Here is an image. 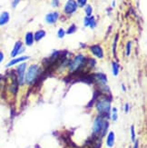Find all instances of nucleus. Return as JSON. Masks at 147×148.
I'll return each mask as SVG.
<instances>
[{
  "label": "nucleus",
  "instance_id": "obj_29",
  "mask_svg": "<svg viewBox=\"0 0 147 148\" xmlns=\"http://www.w3.org/2000/svg\"><path fill=\"white\" fill-rule=\"evenodd\" d=\"M3 60H4V54L2 52H0V64L2 63Z\"/></svg>",
  "mask_w": 147,
  "mask_h": 148
},
{
  "label": "nucleus",
  "instance_id": "obj_30",
  "mask_svg": "<svg viewBox=\"0 0 147 148\" xmlns=\"http://www.w3.org/2000/svg\"><path fill=\"white\" fill-rule=\"evenodd\" d=\"M139 147V142L138 140H135V146H133V148H138Z\"/></svg>",
  "mask_w": 147,
  "mask_h": 148
},
{
  "label": "nucleus",
  "instance_id": "obj_20",
  "mask_svg": "<svg viewBox=\"0 0 147 148\" xmlns=\"http://www.w3.org/2000/svg\"><path fill=\"white\" fill-rule=\"evenodd\" d=\"M85 12L86 14V16H91L93 14V8L90 5H86L85 8Z\"/></svg>",
  "mask_w": 147,
  "mask_h": 148
},
{
  "label": "nucleus",
  "instance_id": "obj_19",
  "mask_svg": "<svg viewBox=\"0 0 147 148\" xmlns=\"http://www.w3.org/2000/svg\"><path fill=\"white\" fill-rule=\"evenodd\" d=\"M118 37H119V35L116 34V37H114V40H113V54L114 56H116V46H117Z\"/></svg>",
  "mask_w": 147,
  "mask_h": 148
},
{
  "label": "nucleus",
  "instance_id": "obj_3",
  "mask_svg": "<svg viewBox=\"0 0 147 148\" xmlns=\"http://www.w3.org/2000/svg\"><path fill=\"white\" fill-rule=\"evenodd\" d=\"M86 57L83 55H77L74 57V59L69 63L68 68L70 72L76 73L77 71H81L82 68L86 65Z\"/></svg>",
  "mask_w": 147,
  "mask_h": 148
},
{
  "label": "nucleus",
  "instance_id": "obj_23",
  "mask_svg": "<svg viewBox=\"0 0 147 148\" xmlns=\"http://www.w3.org/2000/svg\"><path fill=\"white\" fill-rule=\"evenodd\" d=\"M66 36V31L64 30L63 28H60L58 30V32H57V36H58L59 38H64Z\"/></svg>",
  "mask_w": 147,
  "mask_h": 148
},
{
  "label": "nucleus",
  "instance_id": "obj_25",
  "mask_svg": "<svg viewBox=\"0 0 147 148\" xmlns=\"http://www.w3.org/2000/svg\"><path fill=\"white\" fill-rule=\"evenodd\" d=\"M131 137H132L133 142H135V126L133 125L131 126Z\"/></svg>",
  "mask_w": 147,
  "mask_h": 148
},
{
  "label": "nucleus",
  "instance_id": "obj_4",
  "mask_svg": "<svg viewBox=\"0 0 147 148\" xmlns=\"http://www.w3.org/2000/svg\"><path fill=\"white\" fill-rule=\"evenodd\" d=\"M40 75V67L37 65H31L27 74L25 75V83L27 85H33V84L37 80L38 76Z\"/></svg>",
  "mask_w": 147,
  "mask_h": 148
},
{
  "label": "nucleus",
  "instance_id": "obj_7",
  "mask_svg": "<svg viewBox=\"0 0 147 148\" xmlns=\"http://www.w3.org/2000/svg\"><path fill=\"white\" fill-rule=\"evenodd\" d=\"M90 51L92 52V54L96 56L97 58H103L104 57V50L102 48V47L100 45H94V46L90 47Z\"/></svg>",
  "mask_w": 147,
  "mask_h": 148
},
{
  "label": "nucleus",
  "instance_id": "obj_31",
  "mask_svg": "<svg viewBox=\"0 0 147 148\" xmlns=\"http://www.w3.org/2000/svg\"><path fill=\"white\" fill-rule=\"evenodd\" d=\"M112 6H116V1H113L112 2Z\"/></svg>",
  "mask_w": 147,
  "mask_h": 148
},
{
  "label": "nucleus",
  "instance_id": "obj_28",
  "mask_svg": "<svg viewBox=\"0 0 147 148\" xmlns=\"http://www.w3.org/2000/svg\"><path fill=\"white\" fill-rule=\"evenodd\" d=\"M129 104H125V106H124V112L125 113H128V111H129Z\"/></svg>",
  "mask_w": 147,
  "mask_h": 148
},
{
  "label": "nucleus",
  "instance_id": "obj_11",
  "mask_svg": "<svg viewBox=\"0 0 147 148\" xmlns=\"http://www.w3.org/2000/svg\"><path fill=\"white\" fill-rule=\"evenodd\" d=\"M28 58H29V56H23L16 57V58L12 59L11 61H9L8 64H6V67H10V66H13L16 65V64L23 63L24 61H27Z\"/></svg>",
  "mask_w": 147,
  "mask_h": 148
},
{
  "label": "nucleus",
  "instance_id": "obj_8",
  "mask_svg": "<svg viewBox=\"0 0 147 148\" xmlns=\"http://www.w3.org/2000/svg\"><path fill=\"white\" fill-rule=\"evenodd\" d=\"M24 50H25V48H24V47H23L22 42H21V41H17V42L15 44L14 48H13V50L11 51L10 56H11L12 57H16V56L20 55Z\"/></svg>",
  "mask_w": 147,
  "mask_h": 148
},
{
  "label": "nucleus",
  "instance_id": "obj_14",
  "mask_svg": "<svg viewBox=\"0 0 147 148\" xmlns=\"http://www.w3.org/2000/svg\"><path fill=\"white\" fill-rule=\"evenodd\" d=\"M114 141H116V134H114L113 132H109L107 136V138H106V145L108 147H113V145H114Z\"/></svg>",
  "mask_w": 147,
  "mask_h": 148
},
{
  "label": "nucleus",
  "instance_id": "obj_2",
  "mask_svg": "<svg viewBox=\"0 0 147 148\" xmlns=\"http://www.w3.org/2000/svg\"><path fill=\"white\" fill-rule=\"evenodd\" d=\"M111 97H108L107 95H103L101 97H97L96 99V109L99 113V115L103 117H108L111 110Z\"/></svg>",
  "mask_w": 147,
  "mask_h": 148
},
{
  "label": "nucleus",
  "instance_id": "obj_10",
  "mask_svg": "<svg viewBox=\"0 0 147 148\" xmlns=\"http://www.w3.org/2000/svg\"><path fill=\"white\" fill-rule=\"evenodd\" d=\"M59 17V14L58 12H52V13H49L46 16V22L47 24H50V25H53L55 24L57 19Z\"/></svg>",
  "mask_w": 147,
  "mask_h": 148
},
{
  "label": "nucleus",
  "instance_id": "obj_24",
  "mask_svg": "<svg viewBox=\"0 0 147 148\" xmlns=\"http://www.w3.org/2000/svg\"><path fill=\"white\" fill-rule=\"evenodd\" d=\"M87 0H76V4H77L78 6H81V8H84L85 5H86Z\"/></svg>",
  "mask_w": 147,
  "mask_h": 148
},
{
  "label": "nucleus",
  "instance_id": "obj_9",
  "mask_svg": "<svg viewBox=\"0 0 147 148\" xmlns=\"http://www.w3.org/2000/svg\"><path fill=\"white\" fill-rule=\"evenodd\" d=\"M93 79L97 84H99L100 86L106 85V83H107L106 75L103 73H96V74L93 75Z\"/></svg>",
  "mask_w": 147,
  "mask_h": 148
},
{
  "label": "nucleus",
  "instance_id": "obj_15",
  "mask_svg": "<svg viewBox=\"0 0 147 148\" xmlns=\"http://www.w3.org/2000/svg\"><path fill=\"white\" fill-rule=\"evenodd\" d=\"M10 16L8 12H3L0 15V25H5V24H8L9 22Z\"/></svg>",
  "mask_w": 147,
  "mask_h": 148
},
{
  "label": "nucleus",
  "instance_id": "obj_17",
  "mask_svg": "<svg viewBox=\"0 0 147 148\" xmlns=\"http://www.w3.org/2000/svg\"><path fill=\"white\" fill-rule=\"evenodd\" d=\"M119 71H120V66L119 64L116 61H113L112 62V72H113V75L117 76L118 74H119Z\"/></svg>",
  "mask_w": 147,
  "mask_h": 148
},
{
  "label": "nucleus",
  "instance_id": "obj_6",
  "mask_svg": "<svg viewBox=\"0 0 147 148\" xmlns=\"http://www.w3.org/2000/svg\"><path fill=\"white\" fill-rule=\"evenodd\" d=\"M77 8H78V5L76 4L75 0H67L64 11H65V13L67 15H72L76 12Z\"/></svg>",
  "mask_w": 147,
  "mask_h": 148
},
{
  "label": "nucleus",
  "instance_id": "obj_18",
  "mask_svg": "<svg viewBox=\"0 0 147 148\" xmlns=\"http://www.w3.org/2000/svg\"><path fill=\"white\" fill-rule=\"evenodd\" d=\"M76 30H77V27H76V25L75 24H73V25H70V27H68V29L66 31V34H67V35H72V34L75 33Z\"/></svg>",
  "mask_w": 147,
  "mask_h": 148
},
{
  "label": "nucleus",
  "instance_id": "obj_13",
  "mask_svg": "<svg viewBox=\"0 0 147 148\" xmlns=\"http://www.w3.org/2000/svg\"><path fill=\"white\" fill-rule=\"evenodd\" d=\"M34 34L32 32H27L25 36V43L27 47H31L34 44Z\"/></svg>",
  "mask_w": 147,
  "mask_h": 148
},
{
  "label": "nucleus",
  "instance_id": "obj_16",
  "mask_svg": "<svg viewBox=\"0 0 147 148\" xmlns=\"http://www.w3.org/2000/svg\"><path fill=\"white\" fill-rule=\"evenodd\" d=\"M44 36H46V31L44 30H38L34 35V39L36 41H40Z\"/></svg>",
  "mask_w": 147,
  "mask_h": 148
},
{
  "label": "nucleus",
  "instance_id": "obj_26",
  "mask_svg": "<svg viewBox=\"0 0 147 148\" xmlns=\"http://www.w3.org/2000/svg\"><path fill=\"white\" fill-rule=\"evenodd\" d=\"M59 0H52V6L53 8H57V6H59Z\"/></svg>",
  "mask_w": 147,
  "mask_h": 148
},
{
  "label": "nucleus",
  "instance_id": "obj_22",
  "mask_svg": "<svg viewBox=\"0 0 147 148\" xmlns=\"http://www.w3.org/2000/svg\"><path fill=\"white\" fill-rule=\"evenodd\" d=\"M131 47H132V43L129 41V42H127L126 44V47H125V54L127 56H129L130 54H131Z\"/></svg>",
  "mask_w": 147,
  "mask_h": 148
},
{
  "label": "nucleus",
  "instance_id": "obj_27",
  "mask_svg": "<svg viewBox=\"0 0 147 148\" xmlns=\"http://www.w3.org/2000/svg\"><path fill=\"white\" fill-rule=\"evenodd\" d=\"M19 2H20V0H13V1H12V6H13V8H16L17 5L19 4Z\"/></svg>",
  "mask_w": 147,
  "mask_h": 148
},
{
  "label": "nucleus",
  "instance_id": "obj_12",
  "mask_svg": "<svg viewBox=\"0 0 147 148\" xmlns=\"http://www.w3.org/2000/svg\"><path fill=\"white\" fill-rule=\"evenodd\" d=\"M84 25H85V27H89L91 28H94L95 27H96V21H95V18L93 16L85 17Z\"/></svg>",
  "mask_w": 147,
  "mask_h": 148
},
{
  "label": "nucleus",
  "instance_id": "obj_5",
  "mask_svg": "<svg viewBox=\"0 0 147 148\" xmlns=\"http://www.w3.org/2000/svg\"><path fill=\"white\" fill-rule=\"evenodd\" d=\"M27 63H21L16 70L17 83L20 86L25 84V71H27Z\"/></svg>",
  "mask_w": 147,
  "mask_h": 148
},
{
  "label": "nucleus",
  "instance_id": "obj_21",
  "mask_svg": "<svg viewBox=\"0 0 147 148\" xmlns=\"http://www.w3.org/2000/svg\"><path fill=\"white\" fill-rule=\"evenodd\" d=\"M112 114H111V117H112V120L113 121H116L117 118H118V114H117V109L116 107H113V110H112Z\"/></svg>",
  "mask_w": 147,
  "mask_h": 148
},
{
  "label": "nucleus",
  "instance_id": "obj_1",
  "mask_svg": "<svg viewBox=\"0 0 147 148\" xmlns=\"http://www.w3.org/2000/svg\"><path fill=\"white\" fill-rule=\"evenodd\" d=\"M108 122L105 120V117L98 115V116L94 119V125H93V137L94 138H99V136L104 137L105 136V134L108 129Z\"/></svg>",
  "mask_w": 147,
  "mask_h": 148
}]
</instances>
